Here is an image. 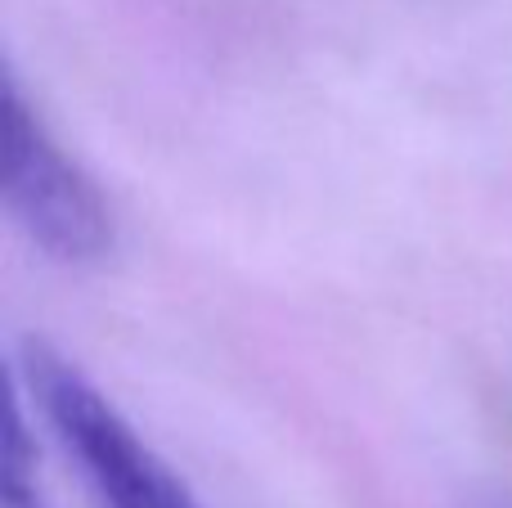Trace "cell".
<instances>
[{
	"label": "cell",
	"mask_w": 512,
	"mask_h": 508,
	"mask_svg": "<svg viewBox=\"0 0 512 508\" xmlns=\"http://www.w3.org/2000/svg\"><path fill=\"white\" fill-rule=\"evenodd\" d=\"M0 508H50L36 482V459L27 441L23 410L9 405V432H5V486H0Z\"/></svg>",
	"instance_id": "obj_3"
},
{
	"label": "cell",
	"mask_w": 512,
	"mask_h": 508,
	"mask_svg": "<svg viewBox=\"0 0 512 508\" xmlns=\"http://www.w3.org/2000/svg\"><path fill=\"white\" fill-rule=\"evenodd\" d=\"M27 387L99 508H203L126 414L50 347L27 351Z\"/></svg>",
	"instance_id": "obj_1"
},
{
	"label": "cell",
	"mask_w": 512,
	"mask_h": 508,
	"mask_svg": "<svg viewBox=\"0 0 512 508\" xmlns=\"http://www.w3.org/2000/svg\"><path fill=\"white\" fill-rule=\"evenodd\" d=\"M5 212L14 230L59 266H90L113 248V216L95 180L63 153L50 126L32 113L14 77H5Z\"/></svg>",
	"instance_id": "obj_2"
}]
</instances>
